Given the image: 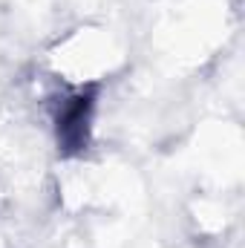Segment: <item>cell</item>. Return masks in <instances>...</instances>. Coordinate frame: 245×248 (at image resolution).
I'll list each match as a JSON object with an SVG mask.
<instances>
[{
    "mask_svg": "<svg viewBox=\"0 0 245 248\" xmlns=\"http://www.w3.org/2000/svg\"><path fill=\"white\" fill-rule=\"evenodd\" d=\"M87 122H90V98H72L58 116V136L75 150L87 141Z\"/></svg>",
    "mask_w": 245,
    "mask_h": 248,
    "instance_id": "obj_1",
    "label": "cell"
}]
</instances>
